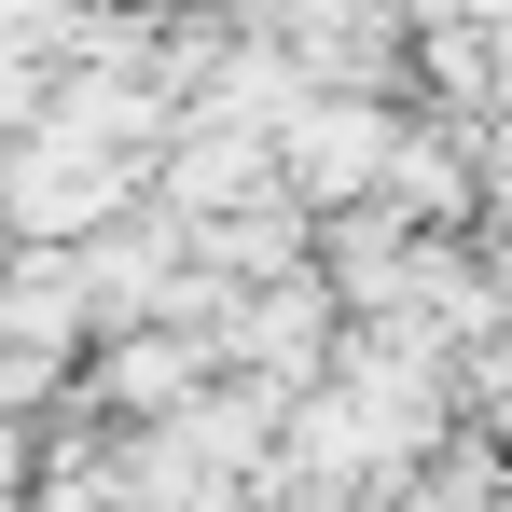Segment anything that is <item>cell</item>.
Returning a JSON list of instances; mask_svg holds the SVG:
<instances>
[{"mask_svg": "<svg viewBox=\"0 0 512 512\" xmlns=\"http://www.w3.org/2000/svg\"><path fill=\"white\" fill-rule=\"evenodd\" d=\"M402 139H416V111H402V97H374V84H319L291 125H277L291 208H319V222H346V208H388Z\"/></svg>", "mask_w": 512, "mask_h": 512, "instance_id": "cell-1", "label": "cell"}, {"mask_svg": "<svg viewBox=\"0 0 512 512\" xmlns=\"http://www.w3.org/2000/svg\"><path fill=\"white\" fill-rule=\"evenodd\" d=\"M277 194H291L277 139H263V125H222V111H194V125L167 139V167H153V208L194 222V236H208V222H236V208H277Z\"/></svg>", "mask_w": 512, "mask_h": 512, "instance_id": "cell-2", "label": "cell"}, {"mask_svg": "<svg viewBox=\"0 0 512 512\" xmlns=\"http://www.w3.org/2000/svg\"><path fill=\"white\" fill-rule=\"evenodd\" d=\"M167 14H222V28H291L305 0H167Z\"/></svg>", "mask_w": 512, "mask_h": 512, "instance_id": "cell-3", "label": "cell"}]
</instances>
